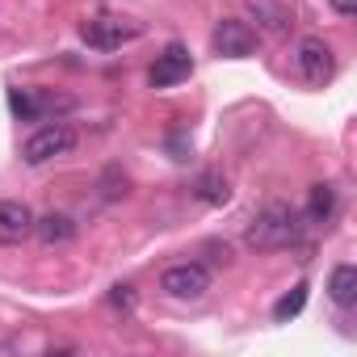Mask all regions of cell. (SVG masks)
<instances>
[{
    "instance_id": "obj_1",
    "label": "cell",
    "mask_w": 357,
    "mask_h": 357,
    "mask_svg": "<svg viewBox=\"0 0 357 357\" xmlns=\"http://www.w3.org/2000/svg\"><path fill=\"white\" fill-rule=\"evenodd\" d=\"M298 236H303L298 211L286 206V202H265V206L257 211V219L248 223L244 244H248L252 252H282V248L298 244Z\"/></svg>"
},
{
    "instance_id": "obj_2",
    "label": "cell",
    "mask_w": 357,
    "mask_h": 357,
    "mask_svg": "<svg viewBox=\"0 0 357 357\" xmlns=\"http://www.w3.org/2000/svg\"><path fill=\"white\" fill-rule=\"evenodd\" d=\"M72 147H76V130H72L68 122H47V126H38V130L26 135L22 160H26L30 168H38V164H51V160L68 155Z\"/></svg>"
},
{
    "instance_id": "obj_3",
    "label": "cell",
    "mask_w": 357,
    "mask_h": 357,
    "mask_svg": "<svg viewBox=\"0 0 357 357\" xmlns=\"http://www.w3.org/2000/svg\"><path fill=\"white\" fill-rule=\"evenodd\" d=\"M294 72H298L303 84L324 89V84L336 76V55H332V47H328L324 38H315V34L298 38V43H294Z\"/></svg>"
},
{
    "instance_id": "obj_4",
    "label": "cell",
    "mask_w": 357,
    "mask_h": 357,
    "mask_svg": "<svg viewBox=\"0 0 357 357\" xmlns=\"http://www.w3.org/2000/svg\"><path fill=\"white\" fill-rule=\"evenodd\" d=\"M160 290L176 303H194L211 290V269L202 261H176L160 273Z\"/></svg>"
},
{
    "instance_id": "obj_5",
    "label": "cell",
    "mask_w": 357,
    "mask_h": 357,
    "mask_svg": "<svg viewBox=\"0 0 357 357\" xmlns=\"http://www.w3.org/2000/svg\"><path fill=\"white\" fill-rule=\"evenodd\" d=\"M211 51L219 59H248L257 51V30L244 17H219L211 30Z\"/></svg>"
},
{
    "instance_id": "obj_6",
    "label": "cell",
    "mask_w": 357,
    "mask_h": 357,
    "mask_svg": "<svg viewBox=\"0 0 357 357\" xmlns=\"http://www.w3.org/2000/svg\"><path fill=\"white\" fill-rule=\"evenodd\" d=\"M80 38L93 47V51H122L126 43L139 38V26L126 22V17H89L80 26Z\"/></svg>"
},
{
    "instance_id": "obj_7",
    "label": "cell",
    "mask_w": 357,
    "mask_h": 357,
    "mask_svg": "<svg viewBox=\"0 0 357 357\" xmlns=\"http://www.w3.org/2000/svg\"><path fill=\"white\" fill-rule=\"evenodd\" d=\"M9 109H13L17 122H43L47 114L72 109V101L55 97V93H43V89H9Z\"/></svg>"
},
{
    "instance_id": "obj_8",
    "label": "cell",
    "mask_w": 357,
    "mask_h": 357,
    "mask_svg": "<svg viewBox=\"0 0 357 357\" xmlns=\"http://www.w3.org/2000/svg\"><path fill=\"white\" fill-rule=\"evenodd\" d=\"M190 72H194L190 47L168 43L164 55H155V63H151V72H147V84H151V89H176L181 80H190Z\"/></svg>"
},
{
    "instance_id": "obj_9",
    "label": "cell",
    "mask_w": 357,
    "mask_h": 357,
    "mask_svg": "<svg viewBox=\"0 0 357 357\" xmlns=\"http://www.w3.org/2000/svg\"><path fill=\"white\" fill-rule=\"evenodd\" d=\"M244 13H248L244 22H257V30H265L273 38L290 34V26H294V17H290V9L282 0H244Z\"/></svg>"
},
{
    "instance_id": "obj_10",
    "label": "cell",
    "mask_w": 357,
    "mask_h": 357,
    "mask_svg": "<svg viewBox=\"0 0 357 357\" xmlns=\"http://www.w3.org/2000/svg\"><path fill=\"white\" fill-rule=\"evenodd\" d=\"M34 236V211L26 202L5 198L0 202V244H22Z\"/></svg>"
},
{
    "instance_id": "obj_11",
    "label": "cell",
    "mask_w": 357,
    "mask_h": 357,
    "mask_svg": "<svg viewBox=\"0 0 357 357\" xmlns=\"http://www.w3.org/2000/svg\"><path fill=\"white\" fill-rule=\"evenodd\" d=\"M34 236H38L47 248H55V244H72V240H76V219H72V215H55V211L43 215V219L34 215Z\"/></svg>"
},
{
    "instance_id": "obj_12",
    "label": "cell",
    "mask_w": 357,
    "mask_h": 357,
    "mask_svg": "<svg viewBox=\"0 0 357 357\" xmlns=\"http://www.w3.org/2000/svg\"><path fill=\"white\" fill-rule=\"evenodd\" d=\"M328 298L336 303V307H353L357 303V269L353 265H336L332 273H328Z\"/></svg>"
},
{
    "instance_id": "obj_13",
    "label": "cell",
    "mask_w": 357,
    "mask_h": 357,
    "mask_svg": "<svg viewBox=\"0 0 357 357\" xmlns=\"http://www.w3.org/2000/svg\"><path fill=\"white\" fill-rule=\"evenodd\" d=\"M194 198H198V202H206V206H223V202L231 198L227 176H223V172H215V168L198 172V181H194Z\"/></svg>"
},
{
    "instance_id": "obj_14",
    "label": "cell",
    "mask_w": 357,
    "mask_h": 357,
    "mask_svg": "<svg viewBox=\"0 0 357 357\" xmlns=\"http://www.w3.org/2000/svg\"><path fill=\"white\" fill-rule=\"evenodd\" d=\"M336 211V190L332 185H311L307 194V223H328Z\"/></svg>"
},
{
    "instance_id": "obj_15",
    "label": "cell",
    "mask_w": 357,
    "mask_h": 357,
    "mask_svg": "<svg viewBox=\"0 0 357 357\" xmlns=\"http://www.w3.org/2000/svg\"><path fill=\"white\" fill-rule=\"evenodd\" d=\"M303 307H307V282H298L290 294H282V298L273 303V319H278V324H290Z\"/></svg>"
},
{
    "instance_id": "obj_16",
    "label": "cell",
    "mask_w": 357,
    "mask_h": 357,
    "mask_svg": "<svg viewBox=\"0 0 357 357\" xmlns=\"http://www.w3.org/2000/svg\"><path fill=\"white\" fill-rule=\"evenodd\" d=\"M109 303H114V307H126V311H130V307H135V294H130V286H114Z\"/></svg>"
},
{
    "instance_id": "obj_17",
    "label": "cell",
    "mask_w": 357,
    "mask_h": 357,
    "mask_svg": "<svg viewBox=\"0 0 357 357\" xmlns=\"http://www.w3.org/2000/svg\"><path fill=\"white\" fill-rule=\"evenodd\" d=\"M336 17H357V0H328Z\"/></svg>"
}]
</instances>
